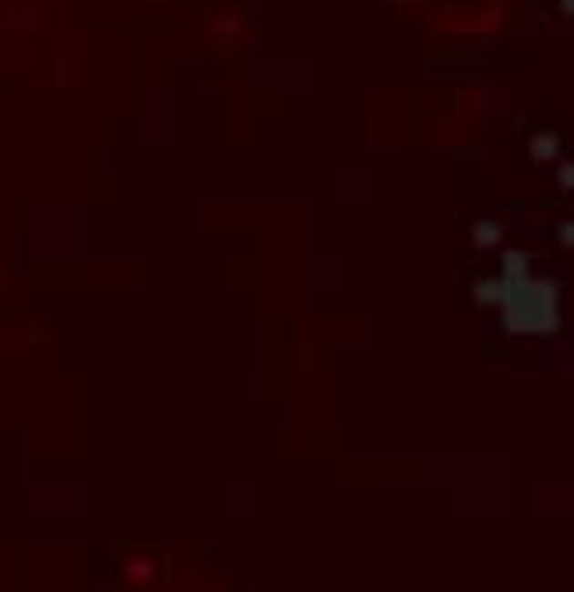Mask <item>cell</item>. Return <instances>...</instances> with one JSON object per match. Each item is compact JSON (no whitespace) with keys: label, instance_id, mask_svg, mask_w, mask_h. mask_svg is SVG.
Returning a JSON list of instances; mask_svg holds the SVG:
<instances>
[{"label":"cell","instance_id":"1","mask_svg":"<svg viewBox=\"0 0 574 592\" xmlns=\"http://www.w3.org/2000/svg\"><path fill=\"white\" fill-rule=\"evenodd\" d=\"M482 301L504 305V320L514 333H549L560 323V301L546 281H532V270L521 252H510L497 281L478 288Z\"/></svg>","mask_w":574,"mask_h":592},{"label":"cell","instance_id":"2","mask_svg":"<svg viewBox=\"0 0 574 592\" xmlns=\"http://www.w3.org/2000/svg\"><path fill=\"white\" fill-rule=\"evenodd\" d=\"M528 149H532L536 160H557V153H560V138H557L553 132H539L532 142H528Z\"/></svg>","mask_w":574,"mask_h":592},{"label":"cell","instance_id":"3","mask_svg":"<svg viewBox=\"0 0 574 592\" xmlns=\"http://www.w3.org/2000/svg\"><path fill=\"white\" fill-rule=\"evenodd\" d=\"M472 234H476V245H482V249H493V245H500V238H504L500 224H493V220H482L478 228H472Z\"/></svg>","mask_w":574,"mask_h":592},{"label":"cell","instance_id":"4","mask_svg":"<svg viewBox=\"0 0 574 592\" xmlns=\"http://www.w3.org/2000/svg\"><path fill=\"white\" fill-rule=\"evenodd\" d=\"M560 181H564V189H571V167H560Z\"/></svg>","mask_w":574,"mask_h":592},{"label":"cell","instance_id":"5","mask_svg":"<svg viewBox=\"0 0 574 592\" xmlns=\"http://www.w3.org/2000/svg\"><path fill=\"white\" fill-rule=\"evenodd\" d=\"M560 4H564V11H571L574 7V0H560Z\"/></svg>","mask_w":574,"mask_h":592}]
</instances>
